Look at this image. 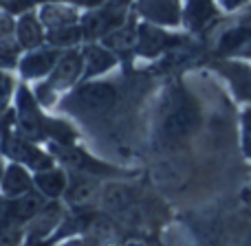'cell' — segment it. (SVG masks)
I'll return each mask as SVG.
<instances>
[{"label":"cell","mask_w":251,"mask_h":246,"mask_svg":"<svg viewBox=\"0 0 251 246\" xmlns=\"http://www.w3.org/2000/svg\"><path fill=\"white\" fill-rule=\"evenodd\" d=\"M192 125H194V114H192L190 108L183 104L174 106V110L165 117V130H168V134H174V136L185 134Z\"/></svg>","instance_id":"1"}]
</instances>
